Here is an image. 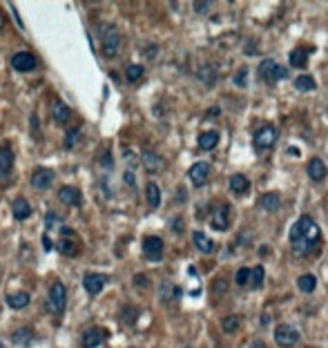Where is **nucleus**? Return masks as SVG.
<instances>
[{
	"label": "nucleus",
	"mask_w": 328,
	"mask_h": 348,
	"mask_svg": "<svg viewBox=\"0 0 328 348\" xmlns=\"http://www.w3.org/2000/svg\"><path fill=\"white\" fill-rule=\"evenodd\" d=\"M174 297H179V290H177V288H172L170 284H163V286H161V299L170 302V299H174Z\"/></svg>",
	"instance_id": "72a5a7b5"
},
{
	"label": "nucleus",
	"mask_w": 328,
	"mask_h": 348,
	"mask_svg": "<svg viewBox=\"0 0 328 348\" xmlns=\"http://www.w3.org/2000/svg\"><path fill=\"white\" fill-rule=\"evenodd\" d=\"M288 154H293V156H299V150H297V147H288Z\"/></svg>",
	"instance_id": "37998d69"
},
{
	"label": "nucleus",
	"mask_w": 328,
	"mask_h": 348,
	"mask_svg": "<svg viewBox=\"0 0 328 348\" xmlns=\"http://www.w3.org/2000/svg\"><path fill=\"white\" fill-rule=\"evenodd\" d=\"M230 223V206H219L212 212V228L215 230H226Z\"/></svg>",
	"instance_id": "9b49d317"
},
{
	"label": "nucleus",
	"mask_w": 328,
	"mask_h": 348,
	"mask_svg": "<svg viewBox=\"0 0 328 348\" xmlns=\"http://www.w3.org/2000/svg\"><path fill=\"white\" fill-rule=\"evenodd\" d=\"M42 244H45V250H51V241L47 237H42Z\"/></svg>",
	"instance_id": "79ce46f5"
},
{
	"label": "nucleus",
	"mask_w": 328,
	"mask_h": 348,
	"mask_svg": "<svg viewBox=\"0 0 328 348\" xmlns=\"http://www.w3.org/2000/svg\"><path fill=\"white\" fill-rule=\"evenodd\" d=\"M65 297H67L65 286L60 284V281H54V284L49 286V295H47V311L54 313V315H60L65 311Z\"/></svg>",
	"instance_id": "f03ea898"
},
{
	"label": "nucleus",
	"mask_w": 328,
	"mask_h": 348,
	"mask_svg": "<svg viewBox=\"0 0 328 348\" xmlns=\"http://www.w3.org/2000/svg\"><path fill=\"white\" fill-rule=\"evenodd\" d=\"M7 304H9V308H13V311L27 308V304H29V295L27 293H13V295L7 297Z\"/></svg>",
	"instance_id": "b1692460"
},
{
	"label": "nucleus",
	"mask_w": 328,
	"mask_h": 348,
	"mask_svg": "<svg viewBox=\"0 0 328 348\" xmlns=\"http://www.w3.org/2000/svg\"><path fill=\"white\" fill-rule=\"evenodd\" d=\"M217 143H219V132H215V130L199 134V147L201 150H215Z\"/></svg>",
	"instance_id": "412c9836"
},
{
	"label": "nucleus",
	"mask_w": 328,
	"mask_h": 348,
	"mask_svg": "<svg viewBox=\"0 0 328 348\" xmlns=\"http://www.w3.org/2000/svg\"><path fill=\"white\" fill-rule=\"evenodd\" d=\"M275 141H277V130H275L273 125L261 127V130L255 134V147L257 150H268V147L275 145Z\"/></svg>",
	"instance_id": "423d86ee"
},
{
	"label": "nucleus",
	"mask_w": 328,
	"mask_h": 348,
	"mask_svg": "<svg viewBox=\"0 0 328 348\" xmlns=\"http://www.w3.org/2000/svg\"><path fill=\"white\" fill-rule=\"evenodd\" d=\"M11 67L16 71H31L36 67V56L29 51H18L11 56Z\"/></svg>",
	"instance_id": "6e6552de"
},
{
	"label": "nucleus",
	"mask_w": 328,
	"mask_h": 348,
	"mask_svg": "<svg viewBox=\"0 0 328 348\" xmlns=\"http://www.w3.org/2000/svg\"><path fill=\"white\" fill-rule=\"evenodd\" d=\"M103 340H105V335H103V331H98V328H89V331L83 333V348H96L103 344Z\"/></svg>",
	"instance_id": "ddd939ff"
},
{
	"label": "nucleus",
	"mask_w": 328,
	"mask_h": 348,
	"mask_svg": "<svg viewBox=\"0 0 328 348\" xmlns=\"http://www.w3.org/2000/svg\"><path fill=\"white\" fill-rule=\"evenodd\" d=\"M297 228H299V235H302V239H306L308 244L315 246V241L320 239V226H317V223L313 221L311 217H302L297 221Z\"/></svg>",
	"instance_id": "39448f33"
},
{
	"label": "nucleus",
	"mask_w": 328,
	"mask_h": 348,
	"mask_svg": "<svg viewBox=\"0 0 328 348\" xmlns=\"http://www.w3.org/2000/svg\"><path fill=\"white\" fill-rule=\"evenodd\" d=\"M136 284H139L141 286V288H143V286H145V288H147V277H143V275H136Z\"/></svg>",
	"instance_id": "ea45409f"
},
{
	"label": "nucleus",
	"mask_w": 328,
	"mask_h": 348,
	"mask_svg": "<svg viewBox=\"0 0 328 348\" xmlns=\"http://www.w3.org/2000/svg\"><path fill=\"white\" fill-rule=\"evenodd\" d=\"M275 342L284 348H291L299 342V331L295 326H291V324H279L275 328Z\"/></svg>",
	"instance_id": "20e7f679"
},
{
	"label": "nucleus",
	"mask_w": 328,
	"mask_h": 348,
	"mask_svg": "<svg viewBox=\"0 0 328 348\" xmlns=\"http://www.w3.org/2000/svg\"><path fill=\"white\" fill-rule=\"evenodd\" d=\"M58 199L65 203V206H80V192L72 185H65V188L58 190Z\"/></svg>",
	"instance_id": "2eb2a0df"
},
{
	"label": "nucleus",
	"mask_w": 328,
	"mask_h": 348,
	"mask_svg": "<svg viewBox=\"0 0 328 348\" xmlns=\"http://www.w3.org/2000/svg\"><path fill=\"white\" fill-rule=\"evenodd\" d=\"M257 71H259V78L264 80V83H268V85H275L277 80H282V78L288 76V69L282 67V65H279L277 60H273V58L261 60V65H259Z\"/></svg>",
	"instance_id": "f257e3e1"
},
{
	"label": "nucleus",
	"mask_w": 328,
	"mask_h": 348,
	"mask_svg": "<svg viewBox=\"0 0 328 348\" xmlns=\"http://www.w3.org/2000/svg\"><path fill=\"white\" fill-rule=\"evenodd\" d=\"M0 179H4V174H2V172H0Z\"/></svg>",
	"instance_id": "c03bdc74"
},
{
	"label": "nucleus",
	"mask_w": 328,
	"mask_h": 348,
	"mask_svg": "<svg viewBox=\"0 0 328 348\" xmlns=\"http://www.w3.org/2000/svg\"><path fill=\"white\" fill-rule=\"evenodd\" d=\"M145 197H147V203H150V208H159V206H161V190H159V185H156L154 181H150V183H147Z\"/></svg>",
	"instance_id": "5701e85b"
},
{
	"label": "nucleus",
	"mask_w": 328,
	"mask_h": 348,
	"mask_svg": "<svg viewBox=\"0 0 328 348\" xmlns=\"http://www.w3.org/2000/svg\"><path fill=\"white\" fill-rule=\"evenodd\" d=\"M261 284H264V268L257 266V268L250 270V286L253 288H261Z\"/></svg>",
	"instance_id": "2f4dec72"
},
{
	"label": "nucleus",
	"mask_w": 328,
	"mask_h": 348,
	"mask_svg": "<svg viewBox=\"0 0 328 348\" xmlns=\"http://www.w3.org/2000/svg\"><path fill=\"white\" fill-rule=\"evenodd\" d=\"M235 281L239 286H248L250 284V268H239V270H237Z\"/></svg>",
	"instance_id": "c9c22d12"
},
{
	"label": "nucleus",
	"mask_w": 328,
	"mask_h": 348,
	"mask_svg": "<svg viewBox=\"0 0 328 348\" xmlns=\"http://www.w3.org/2000/svg\"><path fill=\"white\" fill-rule=\"evenodd\" d=\"M317 85H315V78L313 76H299L297 80H295V89L297 92H313Z\"/></svg>",
	"instance_id": "cd10ccee"
},
{
	"label": "nucleus",
	"mask_w": 328,
	"mask_h": 348,
	"mask_svg": "<svg viewBox=\"0 0 328 348\" xmlns=\"http://www.w3.org/2000/svg\"><path fill=\"white\" fill-rule=\"evenodd\" d=\"M143 255L152 261H159L163 257V239L161 237H145L143 239Z\"/></svg>",
	"instance_id": "0eeeda50"
},
{
	"label": "nucleus",
	"mask_w": 328,
	"mask_h": 348,
	"mask_svg": "<svg viewBox=\"0 0 328 348\" xmlns=\"http://www.w3.org/2000/svg\"><path fill=\"white\" fill-rule=\"evenodd\" d=\"M190 181H192L197 188H201V185L208 183V176H210V165L203 163V161H199V163H194L192 168H190Z\"/></svg>",
	"instance_id": "9d476101"
},
{
	"label": "nucleus",
	"mask_w": 328,
	"mask_h": 348,
	"mask_svg": "<svg viewBox=\"0 0 328 348\" xmlns=\"http://www.w3.org/2000/svg\"><path fill=\"white\" fill-rule=\"evenodd\" d=\"M51 179H54V174L49 172V170H45V168H40V170H36L34 176H31V185L38 190H47L51 185Z\"/></svg>",
	"instance_id": "f3484780"
},
{
	"label": "nucleus",
	"mask_w": 328,
	"mask_h": 348,
	"mask_svg": "<svg viewBox=\"0 0 328 348\" xmlns=\"http://www.w3.org/2000/svg\"><path fill=\"white\" fill-rule=\"evenodd\" d=\"M31 342H34L31 328H20V331L13 333V344H18V346H29Z\"/></svg>",
	"instance_id": "bb28decb"
},
{
	"label": "nucleus",
	"mask_w": 328,
	"mask_h": 348,
	"mask_svg": "<svg viewBox=\"0 0 328 348\" xmlns=\"http://www.w3.org/2000/svg\"><path fill=\"white\" fill-rule=\"evenodd\" d=\"M0 348H4V346H2V344H0Z\"/></svg>",
	"instance_id": "a18cd8bd"
},
{
	"label": "nucleus",
	"mask_w": 328,
	"mask_h": 348,
	"mask_svg": "<svg viewBox=\"0 0 328 348\" xmlns=\"http://www.w3.org/2000/svg\"><path fill=\"white\" fill-rule=\"evenodd\" d=\"M192 241H194V246H197V250L203 252V255H212V252H215V241L208 235H203V232H194Z\"/></svg>",
	"instance_id": "4468645a"
},
{
	"label": "nucleus",
	"mask_w": 328,
	"mask_h": 348,
	"mask_svg": "<svg viewBox=\"0 0 328 348\" xmlns=\"http://www.w3.org/2000/svg\"><path fill=\"white\" fill-rule=\"evenodd\" d=\"M13 217L18 219V221H25V219H29V214H31V206H29V201H27L25 197H18L16 201H13Z\"/></svg>",
	"instance_id": "a211bd4d"
},
{
	"label": "nucleus",
	"mask_w": 328,
	"mask_h": 348,
	"mask_svg": "<svg viewBox=\"0 0 328 348\" xmlns=\"http://www.w3.org/2000/svg\"><path fill=\"white\" fill-rule=\"evenodd\" d=\"M313 244H308L306 239H297V241H293V252L295 255H299V257H306V255H311L313 252Z\"/></svg>",
	"instance_id": "7c9ffc66"
},
{
	"label": "nucleus",
	"mask_w": 328,
	"mask_h": 348,
	"mask_svg": "<svg viewBox=\"0 0 328 348\" xmlns=\"http://www.w3.org/2000/svg\"><path fill=\"white\" fill-rule=\"evenodd\" d=\"M308 54H311V49H293L291 56H288V60H291L293 67H306Z\"/></svg>",
	"instance_id": "393cba45"
},
{
	"label": "nucleus",
	"mask_w": 328,
	"mask_h": 348,
	"mask_svg": "<svg viewBox=\"0 0 328 348\" xmlns=\"http://www.w3.org/2000/svg\"><path fill=\"white\" fill-rule=\"evenodd\" d=\"M125 183L134 185V176H132V172H125Z\"/></svg>",
	"instance_id": "a19ab883"
},
{
	"label": "nucleus",
	"mask_w": 328,
	"mask_h": 348,
	"mask_svg": "<svg viewBox=\"0 0 328 348\" xmlns=\"http://www.w3.org/2000/svg\"><path fill=\"white\" fill-rule=\"evenodd\" d=\"M297 286H299V290H302V293H313V290H315V286H317L315 275H302V277L297 279Z\"/></svg>",
	"instance_id": "c85d7f7f"
},
{
	"label": "nucleus",
	"mask_w": 328,
	"mask_h": 348,
	"mask_svg": "<svg viewBox=\"0 0 328 348\" xmlns=\"http://www.w3.org/2000/svg\"><path fill=\"white\" fill-rule=\"evenodd\" d=\"M101 45L105 56H116L118 45H121V36H118V31L114 27H107V25L101 27Z\"/></svg>",
	"instance_id": "7ed1b4c3"
},
{
	"label": "nucleus",
	"mask_w": 328,
	"mask_h": 348,
	"mask_svg": "<svg viewBox=\"0 0 328 348\" xmlns=\"http://www.w3.org/2000/svg\"><path fill=\"white\" fill-rule=\"evenodd\" d=\"M56 250H58L60 255H65V257H74L76 252H78V248H76V244L72 239H60L58 244H56Z\"/></svg>",
	"instance_id": "c756f323"
},
{
	"label": "nucleus",
	"mask_w": 328,
	"mask_h": 348,
	"mask_svg": "<svg viewBox=\"0 0 328 348\" xmlns=\"http://www.w3.org/2000/svg\"><path fill=\"white\" fill-rule=\"evenodd\" d=\"M194 9H197L199 13H203V11H208V9H210V4H208V2H194Z\"/></svg>",
	"instance_id": "58836bf2"
},
{
	"label": "nucleus",
	"mask_w": 328,
	"mask_h": 348,
	"mask_svg": "<svg viewBox=\"0 0 328 348\" xmlns=\"http://www.w3.org/2000/svg\"><path fill=\"white\" fill-rule=\"evenodd\" d=\"M78 136H80V130H72L67 134V147H74L78 143Z\"/></svg>",
	"instance_id": "4c0bfd02"
},
{
	"label": "nucleus",
	"mask_w": 328,
	"mask_h": 348,
	"mask_svg": "<svg viewBox=\"0 0 328 348\" xmlns=\"http://www.w3.org/2000/svg\"><path fill=\"white\" fill-rule=\"evenodd\" d=\"M107 284V277L105 275H96V273H87L83 277V286L89 295H101V290L105 288Z\"/></svg>",
	"instance_id": "1a4fd4ad"
},
{
	"label": "nucleus",
	"mask_w": 328,
	"mask_h": 348,
	"mask_svg": "<svg viewBox=\"0 0 328 348\" xmlns=\"http://www.w3.org/2000/svg\"><path fill=\"white\" fill-rule=\"evenodd\" d=\"M230 190L235 194H246L250 190V179L244 174H232L230 176Z\"/></svg>",
	"instance_id": "6ab92c4d"
},
{
	"label": "nucleus",
	"mask_w": 328,
	"mask_h": 348,
	"mask_svg": "<svg viewBox=\"0 0 328 348\" xmlns=\"http://www.w3.org/2000/svg\"><path fill=\"white\" fill-rule=\"evenodd\" d=\"M326 174H328V170H326V165H324V161H322V159H311V161H308V176H311L313 181H324Z\"/></svg>",
	"instance_id": "dca6fc26"
},
{
	"label": "nucleus",
	"mask_w": 328,
	"mask_h": 348,
	"mask_svg": "<svg viewBox=\"0 0 328 348\" xmlns=\"http://www.w3.org/2000/svg\"><path fill=\"white\" fill-rule=\"evenodd\" d=\"M51 114H54V121L60 123V125H65V123L72 118V109H69L65 103H60V101L54 103V107H51Z\"/></svg>",
	"instance_id": "aec40b11"
},
{
	"label": "nucleus",
	"mask_w": 328,
	"mask_h": 348,
	"mask_svg": "<svg viewBox=\"0 0 328 348\" xmlns=\"http://www.w3.org/2000/svg\"><path fill=\"white\" fill-rule=\"evenodd\" d=\"M143 163H145V168L150 170V172H156V170L163 168V161H161V156L154 154V152H145V154H143Z\"/></svg>",
	"instance_id": "a878e982"
},
{
	"label": "nucleus",
	"mask_w": 328,
	"mask_h": 348,
	"mask_svg": "<svg viewBox=\"0 0 328 348\" xmlns=\"http://www.w3.org/2000/svg\"><path fill=\"white\" fill-rule=\"evenodd\" d=\"M246 78H248V69H239V71H237V74H235V83L237 85H239V87H246Z\"/></svg>",
	"instance_id": "e433bc0d"
},
{
	"label": "nucleus",
	"mask_w": 328,
	"mask_h": 348,
	"mask_svg": "<svg viewBox=\"0 0 328 348\" xmlns=\"http://www.w3.org/2000/svg\"><path fill=\"white\" fill-rule=\"evenodd\" d=\"M11 165H13V152H11V147H0V172H2L4 176L9 174V170H11Z\"/></svg>",
	"instance_id": "4be33fe9"
},
{
	"label": "nucleus",
	"mask_w": 328,
	"mask_h": 348,
	"mask_svg": "<svg viewBox=\"0 0 328 348\" xmlns=\"http://www.w3.org/2000/svg\"><path fill=\"white\" fill-rule=\"evenodd\" d=\"M221 328H223L226 333H235L237 328H239V317H237V315H228V317L223 319Z\"/></svg>",
	"instance_id": "473e14b6"
},
{
	"label": "nucleus",
	"mask_w": 328,
	"mask_h": 348,
	"mask_svg": "<svg viewBox=\"0 0 328 348\" xmlns=\"http://www.w3.org/2000/svg\"><path fill=\"white\" fill-rule=\"evenodd\" d=\"M141 76H143V67H141V65H130V67H127V80H130V83H136Z\"/></svg>",
	"instance_id": "f704fd0d"
},
{
	"label": "nucleus",
	"mask_w": 328,
	"mask_h": 348,
	"mask_svg": "<svg viewBox=\"0 0 328 348\" xmlns=\"http://www.w3.org/2000/svg\"><path fill=\"white\" fill-rule=\"evenodd\" d=\"M257 206H259V210H266V212H277L279 206H282V199H279L277 192H266Z\"/></svg>",
	"instance_id": "f8f14e48"
}]
</instances>
